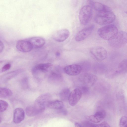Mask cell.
<instances>
[{
  "label": "cell",
  "instance_id": "obj_1",
  "mask_svg": "<svg viewBox=\"0 0 127 127\" xmlns=\"http://www.w3.org/2000/svg\"><path fill=\"white\" fill-rule=\"evenodd\" d=\"M118 32L117 27L113 24L102 27L99 29L97 31V33L100 37L109 41L113 39Z\"/></svg>",
  "mask_w": 127,
  "mask_h": 127
},
{
  "label": "cell",
  "instance_id": "obj_2",
  "mask_svg": "<svg viewBox=\"0 0 127 127\" xmlns=\"http://www.w3.org/2000/svg\"><path fill=\"white\" fill-rule=\"evenodd\" d=\"M115 16L111 11L98 12L95 18L96 23L100 25H104L112 23L115 21Z\"/></svg>",
  "mask_w": 127,
  "mask_h": 127
},
{
  "label": "cell",
  "instance_id": "obj_3",
  "mask_svg": "<svg viewBox=\"0 0 127 127\" xmlns=\"http://www.w3.org/2000/svg\"><path fill=\"white\" fill-rule=\"evenodd\" d=\"M92 7L90 5H85L82 7L79 13V18L83 25L87 24L91 19L92 16Z\"/></svg>",
  "mask_w": 127,
  "mask_h": 127
},
{
  "label": "cell",
  "instance_id": "obj_4",
  "mask_svg": "<svg viewBox=\"0 0 127 127\" xmlns=\"http://www.w3.org/2000/svg\"><path fill=\"white\" fill-rule=\"evenodd\" d=\"M97 79V76L93 74L88 73L82 74L78 78L80 87H84L89 88L95 84Z\"/></svg>",
  "mask_w": 127,
  "mask_h": 127
},
{
  "label": "cell",
  "instance_id": "obj_5",
  "mask_svg": "<svg viewBox=\"0 0 127 127\" xmlns=\"http://www.w3.org/2000/svg\"><path fill=\"white\" fill-rule=\"evenodd\" d=\"M110 45L115 48H119L127 43V32L121 31L118 32L115 36L109 41Z\"/></svg>",
  "mask_w": 127,
  "mask_h": 127
},
{
  "label": "cell",
  "instance_id": "obj_6",
  "mask_svg": "<svg viewBox=\"0 0 127 127\" xmlns=\"http://www.w3.org/2000/svg\"><path fill=\"white\" fill-rule=\"evenodd\" d=\"M50 96L48 93H45L39 96L35 100L34 107L38 113L43 111L47 107L48 102L50 101Z\"/></svg>",
  "mask_w": 127,
  "mask_h": 127
},
{
  "label": "cell",
  "instance_id": "obj_7",
  "mask_svg": "<svg viewBox=\"0 0 127 127\" xmlns=\"http://www.w3.org/2000/svg\"><path fill=\"white\" fill-rule=\"evenodd\" d=\"M91 53L98 61L100 62L107 57V53L106 50L103 47L97 46L92 48L90 50Z\"/></svg>",
  "mask_w": 127,
  "mask_h": 127
},
{
  "label": "cell",
  "instance_id": "obj_8",
  "mask_svg": "<svg viewBox=\"0 0 127 127\" xmlns=\"http://www.w3.org/2000/svg\"><path fill=\"white\" fill-rule=\"evenodd\" d=\"M95 26L92 25L81 30L76 34L75 40L80 42L85 39L91 34Z\"/></svg>",
  "mask_w": 127,
  "mask_h": 127
},
{
  "label": "cell",
  "instance_id": "obj_9",
  "mask_svg": "<svg viewBox=\"0 0 127 127\" xmlns=\"http://www.w3.org/2000/svg\"><path fill=\"white\" fill-rule=\"evenodd\" d=\"M82 95V93L79 88L75 89L71 92L68 99L70 105L72 106L76 105L80 99Z\"/></svg>",
  "mask_w": 127,
  "mask_h": 127
},
{
  "label": "cell",
  "instance_id": "obj_10",
  "mask_svg": "<svg viewBox=\"0 0 127 127\" xmlns=\"http://www.w3.org/2000/svg\"><path fill=\"white\" fill-rule=\"evenodd\" d=\"M70 34L69 31L68 29H62L57 31L54 33L53 38L57 42H63L68 38Z\"/></svg>",
  "mask_w": 127,
  "mask_h": 127
},
{
  "label": "cell",
  "instance_id": "obj_11",
  "mask_svg": "<svg viewBox=\"0 0 127 127\" xmlns=\"http://www.w3.org/2000/svg\"><path fill=\"white\" fill-rule=\"evenodd\" d=\"M82 70L80 65L73 64L67 65L64 68V72L67 75L72 76L77 75L80 74Z\"/></svg>",
  "mask_w": 127,
  "mask_h": 127
},
{
  "label": "cell",
  "instance_id": "obj_12",
  "mask_svg": "<svg viewBox=\"0 0 127 127\" xmlns=\"http://www.w3.org/2000/svg\"><path fill=\"white\" fill-rule=\"evenodd\" d=\"M16 47L19 51L24 53L30 52L33 49L30 43L25 39L18 41Z\"/></svg>",
  "mask_w": 127,
  "mask_h": 127
},
{
  "label": "cell",
  "instance_id": "obj_13",
  "mask_svg": "<svg viewBox=\"0 0 127 127\" xmlns=\"http://www.w3.org/2000/svg\"><path fill=\"white\" fill-rule=\"evenodd\" d=\"M30 43L33 48H38L43 46L45 44V39L42 37L34 36L25 39Z\"/></svg>",
  "mask_w": 127,
  "mask_h": 127
},
{
  "label": "cell",
  "instance_id": "obj_14",
  "mask_svg": "<svg viewBox=\"0 0 127 127\" xmlns=\"http://www.w3.org/2000/svg\"><path fill=\"white\" fill-rule=\"evenodd\" d=\"M52 66V64L49 63L38 64L33 67L32 72L35 75L39 72H45L47 71Z\"/></svg>",
  "mask_w": 127,
  "mask_h": 127
},
{
  "label": "cell",
  "instance_id": "obj_15",
  "mask_svg": "<svg viewBox=\"0 0 127 127\" xmlns=\"http://www.w3.org/2000/svg\"><path fill=\"white\" fill-rule=\"evenodd\" d=\"M25 114L23 110L20 108H17L14 110L13 113V122L15 124L21 123L24 119Z\"/></svg>",
  "mask_w": 127,
  "mask_h": 127
},
{
  "label": "cell",
  "instance_id": "obj_16",
  "mask_svg": "<svg viewBox=\"0 0 127 127\" xmlns=\"http://www.w3.org/2000/svg\"><path fill=\"white\" fill-rule=\"evenodd\" d=\"M105 112L103 110L100 111L95 114L89 116L88 118L90 121L94 123H98L102 121L105 117Z\"/></svg>",
  "mask_w": 127,
  "mask_h": 127
},
{
  "label": "cell",
  "instance_id": "obj_17",
  "mask_svg": "<svg viewBox=\"0 0 127 127\" xmlns=\"http://www.w3.org/2000/svg\"><path fill=\"white\" fill-rule=\"evenodd\" d=\"M89 2L92 7L98 12L111 10L109 7L100 3L92 0H90Z\"/></svg>",
  "mask_w": 127,
  "mask_h": 127
},
{
  "label": "cell",
  "instance_id": "obj_18",
  "mask_svg": "<svg viewBox=\"0 0 127 127\" xmlns=\"http://www.w3.org/2000/svg\"><path fill=\"white\" fill-rule=\"evenodd\" d=\"M64 106L63 102L59 100L50 101L48 103L47 107L51 109H62Z\"/></svg>",
  "mask_w": 127,
  "mask_h": 127
},
{
  "label": "cell",
  "instance_id": "obj_19",
  "mask_svg": "<svg viewBox=\"0 0 127 127\" xmlns=\"http://www.w3.org/2000/svg\"><path fill=\"white\" fill-rule=\"evenodd\" d=\"M49 78L52 81L60 80L62 78V76L59 71L55 68L51 71Z\"/></svg>",
  "mask_w": 127,
  "mask_h": 127
},
{
  "label": "cell",
  "instance_id": "obj_20",
  "mask_svg": "<svg viewBox=\"0 0 127 127\" xmlns=\"http://www.w3.org/2000/svg\"><path fill=\"white\" fill-rule=\"evenodd\" d=\"M13 95L12 91L9 89L6 88H0V96L2 98H7Z\"/></svg>",
  "mask_w": 127,
  "mask_h": 127
},
{
  "label": "cell",
  "instance_id": "obj_21",
  "mask_svg": "<svg viewBox=\"0 0 127 127\" xmlns=\"http://www.w3.org/2000/svg\"><path fill=\"white\" fill-rule=\"evenodd\" d=\"M22 70L18 69L8 73L2 77V80L4 81L8 80L12 78L21 72Z\"/></svg>",
  "mask_w": 127,
  "mask_h": 127
},
{
  "label": "cell",
  "instance_id": "obj_22",
  "mask_svg": "<svg viewBox=\"0 0 127 127\" xmlns=\"http://www.w3.org/2000/svg\"><path fill=\"white\" fill-rule=\"evenodd\" d=\"M26 112L27 115L31 117L34 116L39 113L34 106H29L26 107Z\"/></svg>",
  "mask_w": 127,
  "mask_h": 127
},
{
  "label": "cell",
  "instance_id": "obj_23",
  "mask_svg": "<svg viewBox=\"0 0 127 127\" xmlns=\"http://www.w3.org/2000/svg\"><path fill=\"white\" fill-rule=\"evenodd\" d=\"M71 92L69 88H64L60 93V98L63 100H68Z\"/></svg>",
  "mask_w": 127,
  "mask_h": 127
},
{
  "label": "cell",
  "instance_id": "obj_24",
  "mask_svg": "<svg viewBox=\"0 0 127 127\" xmlns=\"http://www.w3.org/2000/svg\"><path fill=\"white\" fill-rule=\"evenodd\" d=\"M119 72H127V59L124 60L119 64L118 67Z\"/></svg>",
  "mask_w": 127,
  "mask_h": 127
},
{
  "label": "cell",
  "instance_id": "obj_25",
  "mask_svg": "<svg viewBox=\"0 0 127 127\" xmlns=\"http://www.w3.org/2000/svg\"><path fill=\"white\" fill-rule=\"evenodd\" d=\"M120 127H127V116H124L121 118L119 124Z\"/></svg>",
  "mask_w": 127,
  "mask_h": 127
},
{
  "label": "cell",
  "instance_id": "obj_26",
  "mask_svg": "<svg viewBox=\"0 0 127 127\" xmlns=\"http://www.w3.org/2000/svg\"><path fill=\"white\" fill-rule=\"evenodd\" d=\"M1 112H3L6 110L8 107V104L6 101L3 100H0Z\"/></svg>",
  "mask_w": 127,
  "mask_h": 127
},
{
  "label": "cell",
  "instance_id": "obj_27",
  "mask_svg": "<svg viewBox=\"0 0 127 127\" xmlns=\"http://www.w3.org/2000/svg\"><path fill=\"white\" fill-rule=\"evenodd\" d=\"M22 86L25 88H26L28 87V80L26 78L23 79L21 81Z\"/></svg>",
  "mask_w": 127,
  "mask_h": 127
},
{
  "label": "cell",
  "instance_id": "obj_28",
  "mask_svg": "<svg viewBox=\"0 0 127 127\" xmlns=\"http://www.w3.org/2000/svg\"><path fill=\"white\" fill-rule=\"evenodd\" d=\"M83 124L86 127H97V124L89 121L85 122Z\"/></svg>",
  "mask_w": 127,
  "mask_h": 127
},
{
  "label": "cell",
  "instance_id": "obj_29",
  "mask_svg": "<svg viewBox=\"0 0 127 127\" xmlns=\"http://www.w3.org/2000/svg\"><path fill=\"white\" fill-rule=\"evenodd\" d=\"M11 65L10 64H7L4 65L1 69L2 72H4L10 69Z\"/></svg>",
  "mask_w": 127,
  "mask_h": 127
},
{
  "label": "cell",
  "instance_id": "obj_30",
  "mask_svg": "<svg viewBox=\"0 0 127 127\" xmlns=\"http://www.w3.org/2000/svg\"><path fill=\"white\" fill-rule=\"evenodd\" d=\"M97 127H111L106 122L104 121L101 123L97 124Z\"/></svg>",
  "mask_w": 127,
  "mask_h": 127
},
{
  "label": "cell",
  "instance_id": "obj_31",
  "mask_svg": "<svg viewBox=\"0 0 127 127\" xmlns=\"http://www.w3.org/2000/svg\"><path fill=\"white\" fill-rule=\"evenodd\" d=\"M75 127H86L82 123L81 124L78 123H75L74 124Z\"/></svg>",
  "mask_w": 127,
  "mask_h": 127
},
{
  "label": "cell",
  "instance_id": "obj_32",
  "mask_svg": "<svg viewBox=\"0 0 127 127\" xmlns=\"http://www.w3.org/2000/svg\"><path fill=\"white\" fill-rule=\"evenodd\" d=\"M0 53H1L3 50L4 48V45L2 42L1 41H0Z\"/></svg>",
  "mask_w": 127,
  "mask_h": 127
},
{
  "label": "cell",
  "instance_id": "obj_33",
  "mask_svg": "<svg viewBox=\"0 0 127 127\" xmlns=\"http://www.w3.org/2000/svg\"><path fill=\"white\" fill-rule=\"evenodd\" d=\"M56 55L57 56H59L60 55V53L59 52H57L56 53Z\"/></svg>",
  "mask_w": 127,
  "mask_h": 127
},
{
  "label": "cell",
  "instance_id": "obj_34",
  "mask_svg": "<svg viewBox=\"0 0 127 127\" xmlns=\"http://www.w3.org/2000/svg\"><path fill=\"white\" fill-rule=\"evenodd\" d=\"M125 12L127 14V11H126Z\"/></svg>",
  "mask_w": 127,
  "mask_h": 127
}]
</instances>
